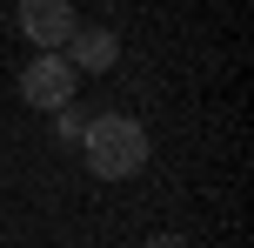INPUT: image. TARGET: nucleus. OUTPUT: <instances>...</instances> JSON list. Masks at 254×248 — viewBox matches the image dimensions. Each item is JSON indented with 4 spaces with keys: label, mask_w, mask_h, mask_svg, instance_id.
I'll use <instances>...</instances> for the list:
<instances>
[{
    "label": "nucleus",
    "mask_w": 254,
    "mask_h": 248,
    "mask_svg": "<svg viewBox=\"0 0 254 248\" xmlns=\"http://www.w3.org/2000/svg\"><path fill=\"white\" fill-rule=\"evenodd\" d=\"M80 134H87V114H80V107H61V114H54V141L80 148Z\"/></svg>",
    "instance_id": "5"
},
{
    "label": "nucleus",
    "mask_w": 254,
    "mask_h": 248,
    "mask_svg": "<svg viewBox=\"0 0 254 248\" xmlns=\"http://www.w3.org/2000/svg\"><path fill=\"white\" fill-rule=\"evenodd\" d=\"M80 155L101 181H134L147 168V128L134 114H94L87 134H80Z\"/></svg>",
    "instance_id": "1"
},
{
    "label": "nucleus",
    "mask_w": 254,
    "mask_h": 248,
    "mask_svg": "<svg viewBox=\"0 0 254 248\" xmlns=\"http://www.w3.org/2000/svg\"><path fill=\"white\" fill-rule=\"evenodd\" d=\"M74 87H80V74L67 67V54H34V61L20 67V101L40 107V114L74 107Z\"/></svg>",
    "instance_id": "2"
},
{
    "label": "nucleus",
    "mask_w": 254,
    "mask_h": 248,
    "mask_svg": "<svg viewBox=\"0 0 254 248\" xmlns=\"http://www.w3.org/2000/svg\"><path fill=\"white\" fill-rule=\"evenodd\" d=\"M74 0H20V34L34 40L40 54H61L74 40Z\"/></svg>",
    "instance_id": "3"
},
{
    "label": "nucleus",
    "mask_w": 254,
    "mask_h": 248,
    "mask_svg": "<svg viewBox=\"0 0 254 248\" xmlns=\"http://www.w3.org/2000/svg\"><path fill=\"white\" fill-rule=\"evenodd\" d=\"M67 67L74 74H107V67L121 61V34L114 27H74V40H67Z\"/></svg>",
    "instance_id": "4"
}]
</instances>
